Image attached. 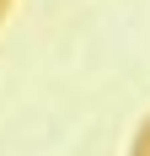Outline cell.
I'll return each mask as SVG.
<instances>
[{
  "mask_svg": "<svg viewBox=\"0 0 150 156\" xmlns=\"http://www.w3.org/2000/svg\"><path fill=\"white\" fill-rule=\"evenodd\" d=\"M129 156H150V119L139 124V135H134V145H129Z\"/></svg>",
  "mask_w": 150,
  "mask_h": 156,
  "instance_id": "6da1fadb",
  "label": "cell"
},
{
  "mask_svg": "<svg viewBox=\"0 0 150 156\" xmlns=\"http://www.w3.org/2000/svg\"><path fill=\"white\" fill-rule=\"evenodd\" d=\"M5 11H11V0H0V22H5Z\"/></svg>",
  "mask_w": 150,
  "mask_h": 156,
  "instance_id": "7a4b0ae2",
  "label": "cell"
}]
</instances>
